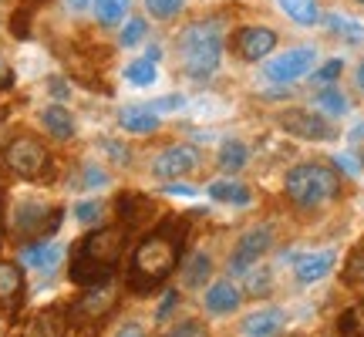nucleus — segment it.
<instances>
[{"label":"nucleus","instance_id":"2","mask_svg":"<svg viewBox=\"0 0 364 337\" xmlns=\"http://www.w3.org/2000/svg\"><path fill=\"white\" fill-rule=\"evenodd\" d=\"M125 240L129 230L125 226H98L91 230L71 257V280L78 287H95V284H108L115 277L122 253H125Z\"/></svg>","mask_w":364,"mask_h":337},{"label":"nucleus","instance_id":"36","mask_svg":"<svg viewBox=\"0 0 364 337\" xmlns=\"http://www.w3.org/2000/svg\"><path fill=\"white\" fill-rule=\"evenodd\" d=\"M182 105H186V98H182V95H166V98H156L149 108H152L156 115H162V112H179Z\"/></svg>","mask_w":364,"mask_h":337},{"label":"nucleus","instance_id":"4","mask_svg":"<svg viewBox=\"0 0 364 337\" xmlns=\"http://www.w3.org/2000/svg\"><path fill=\"white\" fill-rule=\"evenodd\" d=\"M284 189L290 196V203L300 209H317L338 199L341 193V179L338 172L331 166H321V162H300L287 172L284 179Z\"/></svg>","mask_w":364,"mask_h":337},{"label":"nucleus","instance_id":"18","mask_svg":"<svg viewBox=\"0 0 364 337\" xmlns=\"http://www.w3.org/2000/svg\"><path fill=\"white\" fill-rule=\"evenodd\" d=\"M118 125L129 135H152L159 129V115L149 105H129V108L118 112Z\"/></svg>","mask_w":364,"mask_h":337},{"label":"nucleus","instance_id":"43","mask_svg":"<svg viewBox=\"0 0 364 337\" xmlns=\"http://www.w3.org/2000/svg\"><path fill=\"white\" fill-rule=\"evenodd\" d=\"M354 85H358V88L364 91V61L358 65V71H354Z\"/></svg>","mask_w":364,"mask_h":337},{"label":"nucleus","instance_id":"1","mask_svg":"<svg viewBox=\"0 0 364 337\" xmlns=\"http://www.w3.org/2000/svg\"><path fill=\"white\" fill-rule=\"evenodd\" d=\"M182 243H186V226L179 220H166L145 236L132 253L129 273H125V284L132 294H152L166 284L179 270Z\"/></svg>","mask_w":364,"mask_h":337},{"label":"nucleus","instance_id":"8","mask_svg":"<svg viewBox=\"0 0 364 337\" xmlns=\"http://www.w3.org/2000/svg\"><path fill=\"white\" fill-rule=\"evenodd\" d=\"M273 247V230L270 226H253L236 240L233 253H230V277H247Z\"/></svg>","mask_w":364,"mask_h":337},{"label":"nucleus","instance_id":"13","mask_svg":"<svg viewBox=\"0 0 364 337\" xmlns=\"http://www.w3.org/2000/svg\"><path fill=\"white\" fill-rule=\"evenodd\" d=\"M334 263H338L334 250L300 253V257H294V277H297V284H317V280H324L327 273L334 270Z\"/></svg>","mask_w":364,"mask_h":337},{"label":"nucleus","instance_id":"9","mask_svg":"<svg viewBox=\"0 0 364 337\" xmlns=\"http://www.w3.org/2000/svg\"><path fill=\"white\" fill-rule=\"evenodd\" d=\"M280 129L297 135V139H307V142H331L338 129H331L321 112H307V108H287L280 112Z\"/></svg>","mask_w":364,"mask_h":337},{"label":"nucleus","instance_id":"29","mask_svg":"<svg viewBox=\"0 0 364 337\" xmlns=\"http://www.w3.org/2000/svg\"><path fill=\"white\" fill-rule=\"evenodd\" d=\"M145 34H149V24H145L142 17H129L125 27H122V34H118V44L122 48H135V44H142Z\"/></svg>","mask_w":364,"mask_h":337},{"label":"nucleus","instance_id":"6","mask_svg":"<svg viewBox=\"0 0 364 337\" xmlns=\"http://www.w3.org/2000/svg\"><path fill=\"white\" fill-rule=\"evenodd\" d=\"M65 220V209L44 206V203H17L14 206V233L21 240H48Z\"/></svg>","mask_w":364,"mask_h":337},{"label":"nucleus","instance_id":"30","mask_svg":"<svg viewBox=\"0 0 364 337\" xmlns=\"http://www.w3.org/2000/svg\"><path fill=\"white\" fill-rule=\"evenodd\" d=\"M270 287H273L270 270H267V267L260 270V263H257V267L247 273V294L250 297H267V294H270Z\"/></svg>","mask_w":364,"mask_h":337},{"label":"nucleus","instance_id":"17","mask_svg":"<svg viewBox=\"0 0 364 337\" xmlns=\"http://www.w3.org/2000/svg\"><path fill=\"white\" fill-rule=\"evenodd\" d=\"M182 287L186 290H206L209 287V277H213V257H209L206 250H196L193 257L182 263Z\"/></svg>","mask_w":364,"mask_h":337},{"label":"nucleus","instance_id":"35","mask_svg":"<svg viewBox=\"0 0 364 337\" xmlns=\"http://www.w3.org/2000/svg\"><path fill=\"white\" fill-rule=\"evenodd\" d=\"M102 213H105V206L98 203V199H85V203L75 206V216H78L81 223H98L102 220Z\"/></svg>","mask_w":364,"mask_h":337},{"label":"nucleus","instance_id":"41","mask_svg":"<svg viewBox=\"0 0 364 337\" xmlns=\"http://www.w3.org/2000/svg\"><path fill=\"white\" fill-rule=\"evenodd\" d=\"M91 4H95V0H65V7L71 14H81V11H88Z\"/></svg>","mask_w":364,"mask_h":337},{"label":"nucleus","instance_id":"15","mask_svg":"<svg viewBox=\"0 0 364 337\" xmlns=\"http://www.w3.org/2000/svg\"><path fill=\"white\" fill-rule=\"evenodd\" d=\"M24 300V270L21 263H0V314H14Z\"/></svg>","mask_w":364,"mask_h":337},{"label":"nucleus","instance_id":"23","mask_svg":"<svg viewBox=\"0 0 364 337\" xmlns=\"http://www.w3.org/2000/svg\"><path fill=\"white\" fill-rule=\"evenodd\" d=\"M216 162H220V168L223 172H230V176H236L240 168L250 162V149L243 142H223L220 145V156H216Z\"/></svg>","mask_w":364,"mask_h":337},{"label":"nucleus","instance_id":"44","mask_svg":"<svg viewBox=\"0 0 364 337\" xmlns=\"http://www.w3.org/2000/svg\"><path fill=\"white\" fill-rule=\"evenodd\" d=\"M172 196H193V189H186V186H169Z\"/></svg>","mask_w":364,"mask_h":337},{"label":"nucleus","instance_id":"45","mask_svg":"<svg viewBox=\"0 0 364 337\" xmlns=\"http://www.w3.org/2000/svg\"><path fill=\"white\" fill-rule=\"evenodd\" d=\"M361 168H364V156H361Z\"/></svg>","mask_w":364,"mask_h":337},{"label":"nucleus","instance_id":"27","mask_svg":"<svg viewBox=\"0 0 364 337\" xmlns=\"http://www.w3.org/2000/svg\"><path fill=\"white\" fill-rule=\"evenodd\" d=\"M327 27H331L338 38H344V41H364V27L358 24V21H351V17L331 14V17H327Z\"/></svg>","mask_w":364,"mask_h":337},{"label":"nucleus","instance_id":"14","mask_svg":"<svg viewBox=\"0 0 364 337\" xmlns=\"http://www.w3.org/2000/svg\"><path fill=\"white\" fill-rule=\"evenodd\" d=\"M287 324L284 307H260L243 317V337H277Z\"/></svg>","mask_w":364,"mask_h":337},{"label":"nucleus","instance_id":"16","mask_svg":"<svg viewBox=\"0 0 364 337\" xmlns=\"http://www.w3.org/2000/svg\"><path fill=\"white\" fill-rule=\"evenodd\" d=\"M41 125H44V132H48L51 139H58V142H71L75 132H78L75 115L68 112L65 105H48V108L41 112Z\"/></svg>","mask_w":364,"mask_h":337},{"label":"nucleus","instance_id":"5","mask_svg":"<svg viewBox=\"0 0 364 337\" xmlns=\"http://www.w3.org/2000/svg\"><path fill=\"white\" fill-rule=\"evenodd\" d=\"M0 162L17 179H41L48 172L51 152L34 135H14L11 142L4 145V152H0Z\"/></svg>","mask_w":364,"mask_h":337},{"label":"nucleus","instance_id":"46","mask_svg":"<svg viewBox=\"0 0 364 337\" xmlns=\"http://www.w3.org/2000/svg\"><path fill=\"white\" fill-rule=\"evenodd\" d=\"M361 4H364V0H361Z\"/></svg>","mask_w":364,"mask_h":337},{"label":"nucleus","instance_id":"32","mask_svg":"<svg viewBox=\"0 0 364 337\" xmlns=\"http://www.w3.org/2000/svg\"><path fill=\"white\" fill-rule=\"evenodd\" d=\"M162 337H209V331H206V324H203V321H193V317H189V321L172 324Z\"/></svg>","mask_w":364,"mask_h":337},{"label":"nucleus","instance_id":"19","mask_svg":"<svg viewBox=\"0 0 364 337\" xmlns=\"http://www.w3.org/2000/svg\"><path fill=\"white\" fill-rule=\"evenodd\" d=\"M152 199L149 196H139V193H125L118 196V216L125 223V230H135V226H142L149 216H152Z\"/></svg>","mask_w":364,"mask_h":337},{"label":"nucleus","instance_id":"3","mask_svg":"<svg viewBox=\"0 0 364 337\" xmlns=\"http://www.w3.org/2000/svg\"><path fill=\"white\" fill-rule=\"evenodd\" d=\"M223 61V34L216 21H196L179 34V68L186 78L203 81L220 71Z\"/></svg>","mask_w":364,"mask_h":337},{"label":"nucleus","instance_id":"31","mask_svg":"<svg viewBox=\"0 0 364 337\" xmlns=\"http://www.w3.org/2000/svg\"><path fill=\"white\" fill-rule=\"evenodd\" d=\"M344 284H364V243L358 250H354L351 257H348V263H344Z\"/></svg>","mask_w":364,"mask_h":337},{"label":"nucleus","instance_id":"28","mask_svg":"<svg viewBox=\"0 0 364 337\" xmlns=\"http://www.w3.org/2000/svg\"><path fill=\"white\" fill-rule=\"evenodd\" d=\"M186 4L189 0H145V11L152 14L156 21H172V17H179L186 11Z\"/></svg>","mask_w":364,"mask_h":337},{"label":"nucleus","instance_id":"42","mask_svg":"<svg viewBox=\"0 0 364 337\" xmlns=\"http://www.w3.org/2000/svg\"><path fill=\"white\" fill-rule=\"evenodd\" d=\"M11 81H14V75H11V68L0 61V88H11Z\"/></svg>","mask_w":364,"mask_h":337},{"label":"nucleus","instance_id":"11","mask_svg":"<svg viewBox=\"0 0 364 337\" xmlns=\"http://www.w3.org/2000/svg\"><path fill=\"white\" fill-rule=\"evenodd\" d=\"M233 48L240 54V61H263L267 54L277 48V34L270 27H240L233 38Z\"/></svg>","mask_w":364,"mask_h":337},{"label":"nucleus","instance_id":"40","mask_svg":"<svg viewBox=\"0 0 364 337\" xmlns=\"http://www.w3.org/2000/svg\"><path fill=\"white\" fill-rule=\"evenodd\" d=\"M115 337H145V331L139 324H125V327H118Z\"/></svg>","mask_w":364,"mask_h":337},{"label":"nucleus","instance_id":"10","mask_svg":"<svg viewBox=\"0 0 364 337\" xmlns=\"http://www.w3.org/2000/svg\"><path fill=\"white\" fill-rule=\"evenodd\" d=\"M196 168H199V152H196L193 145H169V149H162L152 162V176L156 179H186V176H193Z\"/></svg>","mask_w":364,"mask_h":337},{"label":"nucleus","instance_id":"47","mask_svg":"<svg viewBox=\"0 0 364 337\" xmlns=\"http://www.w3.org/2000/svg\"><path fill=\"white\" fill-rule=\"evenodd\" d=\"M341 337H344V334H341Z\"/></svg>","mask_w":364,"mask_h":337},{"label":"nucleus","instance_id":"21","mask_svg":"<svg viewBox=\"0 0 364 337\" xmlns=\"http://www.w3.org/2000/svg\"><path fill=\"white\" fill-rule=\"evenodd\" d=\"M206 196L213 203H223V206H250V189L243 182H233V179H223V182H213L206 189Z\"/></svg>","mask_w":364,"mask_h":337},{"label":"nucleus","instance_id":"39","mask_svg":"<svg viewBox=\"0 0 364 337\" xmlns=\"http://www.w3.org/2000/svg\"><path fill=\"white\" fill-rule=\"evenodd\" d=\"M338 166L344 168V172H351V176L354 172H361V162H354L351 156H338Z\"/></svg>","mask_w":364,"mask_h":337},{"label":"nucleus","instance_id":"37","mask_svg":"<svg viewBox=\"0 0 364 337\" xmlns=\"http://www.w3.org/2000/svg\"><path fill=\"white\" fill-rule=\"evenodd\" d=\"M176 304H179V294H176V290H169V294H166V300L159 304L156 321H169V314H172V307H176Z\"/></svg>","mask_w":364,"mask_h":337},{"label":"nucleus","instance_id":"12","mask_svg":"<svg viewBox=\"0 0 364 337\" xmlns=\"http://www.w3.org/2000/svg\"><path fill=\"white\" fill-rule=\"evenodd\" d=\"M240 304H243V287L236 284V280H213V284L206 287L203 307H206V314H213V317H226V314L240 311Z\"/></svg>","mask_w":364,"mask_h":337},{"label":"nucleus","instance_id":"7","mask_svg":"<svg viewBox=\"0 0 364 337\" xmlns=\"http://www.w3.org/2000/svg\"><path fill=\"white\" fill-rule=\"evenodd\" d=\"M317 65V48L311 44H300V48H290V51L277 54L270 65L263 68V78L270 85H294V81L307 78Z\"/></svg>","mask_w":364,"mask_h":337},{"label":"nucleus","instance_id":"38","mask_svg":"<svg viewBox=\"0 0 364 337\" xmlns=\"http://www.w3.org/2000/svg\"><path fill=\"white\" fill-rule=\"evenodd\" d=\"M105 149L112 152V159H115V162H129V149H122L118 142H105Z\"/></svg>","mask_w":364,"mask_h":337},{"label":"nucleus","instance_id":"20","mask_svg":"<svg viewBox=\"0 0 364 337\" xmlns=\"http://www.w3.org/2000/svg\"><path fill=\"white\" fill-rule=\"evenodd\" d=\"M61 257H65V250L58 247V243H48V240H38V243H31V247L24 250V263L31 267V270H44L51 273L58 263H61Z\"/></svg>","mask_w":364,"mask_h":337},{"label":"nucleus","instance_id":"34","mask_svg":"<svg viewBox=\"0 0 364 337\" xmlns=\"http://www.w3.org/2000/svg\"><path fill=\"white\" fill-rule=\"evenodd\" d=\"M81 186L85 189H105L108 186V172L98 166H85L81 168Z\"/></svg>","mask_w":364,"mask_h":337},{"label":"nucleus","instance_id":"33","mask_svg":"<svg viewBox=\"0 0 364 337\" xmlns=\"http://www.w3.org/2000/svg\"><path fill=\"white\" fill-rule=\"evenodd\" d=\"M341 71H344V61L334 58V61H327V65H321L317 71H314V81H317V85H334Z\"/></svg>","mask_w":364,"mask_h":337},{"label":"nucleus","instance_id":"24","mask_svg":"<svg viewBox=\"0 0 364 337\" xmlns=\"http://www.w3.org/2000/svg\"><path fill=\"white\" fill-rule=\"evenodd\" d=\"M91 7H95L98 24H102V27H115V24H122V21L129 17L132 0H95Z\"/></svg>","mask_w":364,"mask_h":337},{"label":"nucleus","instance_id":"26","mask_svg":"<svg viewBox=\"0 0 364 337\" xmlns=\"http://www.w3.org/2000/svg\"><path fill=\"white\" fill-rule=\"evenodd\" d=\"M314 102H317V112H324V115H334V118L348 115V108H351V105H348V98H344L338 88H324L321 95H317V98H314Z\"/></svg>","mask_w":364,"mask_h":337},{"label":"nucleus","instance_id":"22","mask_svg":"<svg viewBox=\"0 0 364 337\" xmlns=\"http://www.w3.org/2000/svg\"><path fill=\"white\" fill-rule=\"evenodd\" d=\"M280 4V11L300 27H314L321 24V7H317V0H277Z\"/></svg>","mask_w":364,"mask_h":337},{"label":"nucleus","instance_id":"25","mask_svg":"<svg viewBox=\"0 0 364 337\" xmlns=\"http://www.w3.org/2000/svg\"><path fill=\"white\" fill-rule=\"evenodd\" d=\"M156 78H159V68L152 58H139V61H132V65L125 68V81L135 85V88H152Z\"/></svg>","mask_w":364,"mask_h":337}]
</instances>
